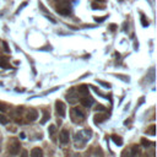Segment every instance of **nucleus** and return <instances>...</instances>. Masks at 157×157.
<instances>
[{"instance_id": "nucleus-1", "label": "nucleus", "mask_w": 157, "mask_h": 157, "mask_svg": "<svg viewBox=\"0 0 157 157\" xmlns=\"http://www.w3.org/2000/svg\"><path fill=\"white\" fill-rule=\"evenodd\" d=\"M57 12L63 16H69L71 14V6H70L69 0H59L55 5Z\"/></svg>"}, {"instance_id": "nucleus-2", "label": "nucleus", "mask_w": 157, "mask_h": 157, "mask_svg": "<svg viewBox=\"0 0 157 157\" xmlns=\"http://www.w3.org/2000/svg\"><path fill=\"white\" fill-rule=\"evenodd\" d=\"M70 115H71V120L76 124H80L85 120V113L82 112L80 108H77V107H74L70 110Z\"/></svg>"}, {"instance_id": "nucleus-3", "label": "nucleus", "mask_w": 157, "mask_h": 157, "mask_svg": "<svg viewBox=\"0 0 157 157\" xmlns=\"http://www.w3.org/2000/svg\"><path fill=\"white\" fill-rule=\"evenodd\" d=\"M91 135H92V131L88 130V129H85V130H81L80 133L76 134V140H80L81 144H85L86 141H88Z\"/></svg>"}, {"instance_id": "nucleus-4", "label": "nucleus", "mask_w": 157, "mask_h": 157, "mask_svg": "<svg viewBox=\"0 0 157 157\" xmlns=\"http://www.w3.org/2000/svg\"><path fill=\"white\" fill-rule=\"evenodd\" d=\"M139 154V147L138 145H133L130 147H128L126 150H124L122 152V157H136Z\"/></svg>"}, {"instance_id": "nucleus-5", "label": "nucleus", "mask_w": 157, "mask_h": 157, "mask_svg": "<svg viewBox=\"0 0 157 157\" xmlns=\"http://www.w3.org/2000/svg\"><path fill=\"white\" fill-rule=\"evenodd\" d=\"M20 147H21V145H20V142L17 141V140H12L11 142H9V154L11 156H15L19 154L20 151Z\"/></svg>"}, {"instance_id": "nucleus-6", "label": "nucleus", "mask_w": 157, "mask_h": 157, "mask_svg": "<svg viewBox=\"0 0 157 157\" xmlns=\"http://www.w3.org/2000/svg\"><path fill=\"white\" fill-rule=\"evenodd\" d=\"M78 96H77V92H76V90L75 88H70L69 90V92L67 93V100L69 103H71V104H74V103H76L78 100Z\"/></svg>"}, {"instance_id": "nucleus-7", "label": "nucleus", "mask_w": 157, "mask_h": 157, "mask_svg": "<svg viewBox=\"0 0 157 157\" xmlns=\"http://www.w3.org/2000/svg\"><path fill=\"white\" fill-rule=\"evenodd\" d=\"M55 108H57V113L59 114L61 118H64L65 114H67V107H65L64 102L57 101V102H55Z\"/></svg>"}, {"instance_id": "nucleus-8", "label": "nucleus", "mask_w": 157, "mask_h": 157, "mask_svg": "<svg viewBox=\"0 0 157 157\" xmlns=\"http://www.w3.org/2000/svg\"><path fill=\"white\" fill-rule=\"evenodd\" d=\"M69 139H70V133H69V130L63 129V130L60 131V135H59V140H60V142L63 144V145H65V144H68V142H69Z\"/></svg>"}, {"instance_id": "nucleus-9", "label": "nucleus", "mask_w": 157, "mask_h": 157, "mask_svg": "<svg viewBox=\"0 0 157 157\" xmlns=\"http://www.w3.org/2000/svg\"><path fill=\"white\" fill-rule=\"evenodd\" d=\"M80 103L84 107H86V108H88V107H91L93 104V98L90 97L88 94L87 96H82V98H80Z\"/></svg>"}, {"instance_id": "nucleus-10", "label": "nucleus", "mask_w": 157, "mask_h": 157, "mask_svg": "<svg viewBox=\"0 0 157 157\" xmlns=\"http://www.w3.org/2000/svg\"><path fill=\"white\" fill-rule=\"evenodd\" d=\"M26 118L28 122H35L37 118H38V112L36 109H30L26 114Z\"/></svg>"}, {"instance_id": "nucleus-11", "label": "nucleus", "mask_w": 157, "mask_h": 157, "mask_svg": "<svg viewBox=\"0 0 157 157\" xmlns=\"http://www.w3.org/2000/svg\"><path fill=\"white\" fill-rule=\"evenodd\" d=\"M31 157H43V151L39 147H35L31 151Z\"/></svg>"}, {"instance_id": "nucleus-12", "label": "nucleus", "mask_w": 157, "mask_h": 157, "mask_svg": "<svg viewBox=\"0 0 157 157\" xmlns=\"http://www.w3.org/2000/svg\"><path fill=\"white\" fill-rule=\"evenodd\" d=\"M77 92L80 93V94H82V96H87V94H88V86H87V85H81V86H78Z\"/></svg>"}, {"instance_id": "nucleus-13", "label": "nucleus", "mask_w": 157, "mask_h": 157, "mask_svg": "<svg viewBox=\"0 0 157 157\" xmlns=\"http://www.w3.org/2000/svg\"><path fill=\"white\" fill-rule=\"evenodd\" d=\"M107 118H108V115H107V114H96V115H94V123L100 124L102 122H104Z\"/></svg>"}, {"instance_id": "nucleus-14", "label": "nucleus", "mask_w": 157, "mask_h": 157, "mask_svg": "<svg viewBox=\"0 0 157 157\" xmlns=\"http://www.w3.org/2000/svg\"><path fill=\"white\" fill-rule=\"evenodd\" d=\"M0 68H3V69H11V67H10V64H9V61H7L6 58L0 57Z\"/></svg>"}, {"instance_id": "nucleus-15", "label": "nucleus", "mask_w": 157, "mask_h": 157, "mask_svg": "<svg viewBox=\"0 0 157 157\" xmlns=\"http://www.w3.org/2000/svg\"><path fill=\"white\" fill-rule=\"evenodd\" d=\"M112 140L114 141L115 145H119V146L123 145V140L120 139V136H118V135H112Z\"/></svg>"}, {"instance_id": "nucleus-16", "label": "nucleus", "mask_w": 157, "mask_h": 157, "mask_svg": "<svg viewBox=\"0 0 157 157\" xmlns=\"http://www.w3.org/2000/svg\"><path fill=\"white\" fill-rule=\"evenodd\" d=\"M49 117H51V114H49V112H48V110H43V119H42V120H41V123H42V124H44L45 122H47L48 120V119H49Z\"/></svg>"}, {"instance_id": "nucleus-17", "label": "nucleus", "mask_w": 157, "mask_h": 157, "mask_svg": "<svg viewBox=\"0 0 157 157\" xmlns=\"http://www.w3.org/2000/svg\"><path fill=\"white\" fill-rule=\"evenodd\" d=\"M7 123H9V119H7L5 115L0 114V124H4V125H6Z\"/></svg>"}, {"instance_id": "nucleus-18", "label": "nucleus", "mask_w": 157, "mask_h": 157, "mask_svg": "<svg viewBox=\"0 0 157 157\" xmlns=\"http://www.w3.org/2000/svg\"><path fill=\"white\" fill-rule=\"evenodd\" d=\"M55 131H57V128H55V125H51V126H49L48 133H49V135H51V136H54Z\"/></svg>"}, {"instance_id": "nucleus-19", "label": "nucleus", "mask_w": 157, "mask_h": 157, "mask_svg": "<svg viewBox=\"0 0 157 157\" xmlns=\"http://www.w3.org/2000/svg\"><path fill=\"white\" fill-rule=\"evenodd\" d=\"M141 145H144L145 147H147V146H150V145H154V142H150L148 140H146V139H141Z\"/></svg>"}, {"instance_id": "nucleus-20", "label": "nucleus", "mask_w": 157, "mask_h": 157, "mask_svg": "<svg viewBox=\"0 0 157 157\" xmlns=\"http://www.w3.org/2000/svg\"><path fill=\"white\" fill-rule=\"evenodd\" d=\"M141 23H142V26H144V27L148 26V21H146V17H145V15H141Z\"/></svg>"}, {"instance_id": "nucleus-21", "label": "nucleus", "mask_w": 157, "mask_h": 157, "mask_svg": "<svg viewBox=\"0 0 157 157\" xmlns=\"http://www.w3.org/2000/svg\"><path fill=\"white\" fill-rule=\"evenodd\" d=\"M146 134H150V135H155V125H151L150 129L146 130Z\"/></svg>"}, {"instance_id": "nucleus-22", "label": "nucleus", "mask_w": 157, "mask_h": 157, "mask_svg": "<svg viewBox=\"0 0 157 157\" xmlns=\"http://www.w3.org/2000/svg\"><path fill=\"white\" fill-rule=\"evenodd\" d=\"M0 112H6V106L0 102Z\"/></svg>"}, {"instance_id": "nucleus-23", "label": "nucleus", "mask_w": 157, "mask_h": 157, "mask_svg": "<svg viewBox=\"0 0 157 157\" xmlns=\"http://www.w3.org/2000/svg\"><path fill=\"white\" fill-rule=\"evenodd\" d=\"M104 19H106V16H103V17H94V20H96L97 22H102Z\"/></svg>"}, {"instance_id": "nucleus-24", "label": "nucleus", "mask_w": 157, "mask_h": 157, "mask_svg": "<svg viewBox=\"0 0 157 157\" xmlns=\"http://www.w3.org/2000/svg\"><path fill=\"white\" fill-rule=\"evenodd\" d=\"M21 157H28V152L26 150H23L22 154H21Z\"/></svg>"}, {"instance_id": "nucleus-25", "label": "nucleus", "mask_w": 157, "mask_h": 157, "mask_svg": "<svg viewBox=\"0 0 157 157\" xmlns=\"http://www.w3.org/2000/svg\"><path fill=\"white\" fill-rule=\"evenodd\" d=\"M3 44H4V48H5V52H10V49H9V47H7V44H6L5 42H4Z\"/></svg>"}, {"instance_id": "nucleus-26", "label": "nucleus", "mask_w": 157, "mask_h": 157, "mask_svg": "<svg viewBox=\"0 0 157 157\" xmlns=\"http://www.w3.org/2000/svg\"><path fill=\"white\" fill-rule=\"evenodd\" d=\"M97 109H100V110H104L106 108H104V107H103L102 104H98V106H97Z\"/></svg>"}, {"instance_id": "nucleus-27", "label": "nucleus", "mask_w": 157, "mask_h": 157, "mask_svg": "<svg viewBox=\"0 0 157 157\" xmlns=\"http://www.w3.org/2000/svg\"><path fill=\"white\" fill-rule=\"evenodd\" d=\"M110 28H112V31H114V28H115V25H112V26H110Z\"/></svg>"}, {"instance_id": "nucleus-28", "label": "nucleus", "mask_w": 157, "mask_h": 157, "mask_svg": "<svg viewBox=\"0 0 157 157\" xmlns=\"http://www.w3.org/2000/svg\"><path fill=\"white\" fill-rule=\"evenodd\" d=\"M97 1H106V0H97Z\"/></svg>"}]
</instances>
